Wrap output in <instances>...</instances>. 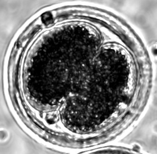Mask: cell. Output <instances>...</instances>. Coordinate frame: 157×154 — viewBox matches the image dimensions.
Wrapping results in <instances>:
<instances>
[{"instance_id": "1", "label": "cell", "mask_w": 157, "mask_h": 154, "mask_svg": "<svg viewBox=\"0 0 157 154\" xmlns=\"http://www.w3.org/2000/svg\"><path fill=\"white\" fill-rule=\"evenodd\" d=\"M42 21L45 24H49L53 22V17L50 13H45L42 16Z\"/></svg>"}]
</instances>
